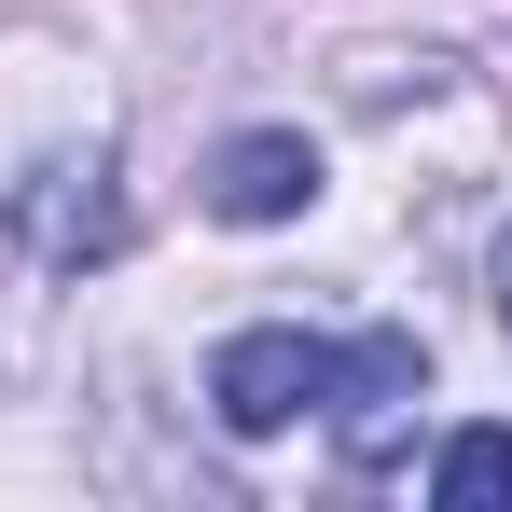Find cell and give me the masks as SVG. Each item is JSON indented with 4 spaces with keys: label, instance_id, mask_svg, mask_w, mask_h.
I'll use <instances>...</instances> for the list:
<instances>
[{
    "label": "cell",
    "instance_id": "6da1fadb",
    "mask_svg": "<svg viewBox=\"0 0 512 512\" xmlns=\"http://www.w3.org/2000/svg\"><path fill=\"white\" fill-rule=\"evenodd\" d=\"M319 402H333V443H346V471H388V457L416 443V402H429V346H416V333H360V346H333Z\"/></svg>",
    "mask_w": 512,
    "mask_h": 512
},
{
    "label": "cell",
    "instance_id": "7a4b0ae2",
    "mask_svg": "<svg viewBox=\"0 0 512 512\" xmlns=\"http://www.w3.org/2000/svg\"><path fill=\"white\" fill-rule=\"evenodd\" d=\"M319 374H333V346H305V333H236L222 360H208V402H222L236 443H263V429H291L305 402H319Z\"/></svg>",
    "mask_w": 512,
    "mask_h": 512
},
{
    "label": "cell",
    "instance_id": "3957f363",
    "mask_svg": "<svg viewBox=\"0 0 512 512\" xmlns=\"http://www.w3.org/2000/svg\"><path fill=\"white\" fill-rule=\"evenodd\" d=\"M319 194V153L291 139V125H250V139H222V167H208V208L222 222H291Z\"/></svg>",
    "mask_w": 512,
    "mask_h": 512
},
{
    "label": "cell",
    "instance_id": "277c9868",
    "mask_svg": "<svg viewBox=\"0 0 512 512\" xmlns=\"http://www.w3.org/2000/svg\"><path fill=\"white\" fill-rule=\"evenodd\" d=\"M429 499L443 512H499L512 499V429H457V443L429 457Z\"/></svg>",
    "mask_w": 512,
    "mask_h": 512
},
{
    "label": "cell",
    "instance_id": "5b68a950",
    "mask_svg": "<svg viewBox=\"0 0 512 512\" xmlns=\"http://www.w3.org/2000/svg\"><path fill=\"white\" fill-rule=\"evenodd\" d=\"M499 319H512V250H499Z\"/></svg>",
    "mask_w": 512,
    "mask_h": 512
}]
</instances>
